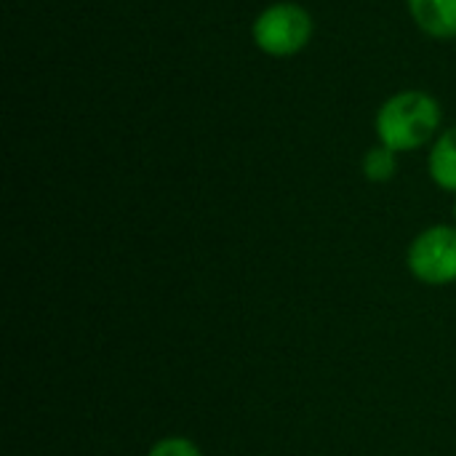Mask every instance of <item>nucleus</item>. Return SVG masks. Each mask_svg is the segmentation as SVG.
<instances>
[{
    "label": "nucleus",
    "instance_id": "nucleus-1",
    "mask_svg": "<svg viewBox=\"0 0 456 456\" xmlns=\"http://www.w3.org/2000/svg\"><path fill=\"white\" fill-rule=\"evenodd\" d=\"M377 139L395 152L425 147L441 128V104L428 91H401L377 112Z\"/></svg>",
    "mask_w": 456,
    "mask_h": 456
},
{
    "label": "nucleus",
    "instance_id": "nucleus-2",
    "mask_svg": "<svg viewBox=\"0 0 456 456\" xmlns=\"http://www.w3.org/2000/svg\"><path fill=\"white\" fill-rule=\"evenodd\" d=\"M313 16L299 3L267 5L251 27V37L259 51L270 56H294L313 37Z\"/></svg>",
    "mask_w": 456,
    "mask_h": 456
},
{
    "label": "nucleus",
    "instance_id": "nucleus-3",
    "mask_svg": "<svg viewBox=\"0 0 456 456\" xmlns=\"http://www.w3.org/2000/svg\"><path fill=\"white\" fill-rule=\"evenodd\" d=\"M406 267L425 286L456 283V227L433 224L422 230L406 251Z\"/></svg>",
    "mask_w": 456,
    "mask_h": 456
},
{
    "label": "nucleus",
    "instance_id": "nucleus-4",
    "mask_svg": "<svg viewBox=\"0 0 456 456\" xmlns=\"http://www.w3.org/2000/svg\"><path fill=\"white\" fill-rule=\"evenodd\" d=\"M414 21L436 40L456 37V0H406Z\"/></svg>",
    "mask_w": 456,
    "mask_h": 456
},
{
    "label": "nucleus",
    "instance_id": "nucleus-5",
    "mask_svg": "<svg viewBox=\"0 0 456 456\" xmlns=\"http://www.w3.org/2000/svg\"><path fill=\"white\" fill-rule=\"evenodd\" d=\"M428 171H430V179L441 190L456 195V126L446 128L436 139L430 158H428Z\"/></svg>",
    "mask_w": 456,
    "mask_h": 456
},
{
    "label": "nucleus",
    "instance_id": "nucleus-6",
    "mask_svg": "<svg viewBox=\"0 0 456 456\" xmlns=\"http://www.w3.org/2000/svg\"><path fill=\"white\" fill-rule=\"evenodd\" d=\"M361 171H363V176H366L369 182L385 184V182H390V179L395 176V171H398V152L390 150V147H385V144H377V147H371V150L363 155Z\"/></svg>",
    "mask_w": 456,
    "mask_h": 456
},
{
    "label": "nucleus",
    "instance_id": "nucleus-7",
    "mask_svg": "<svg viewBox=\"0 0 456 456\" xmlns=\"http://www.w3.org/2000/svg\"><path fill=\"white\" fill-rule=\"evenodd\" d=\"M147 456H203V452L184 436H166L150 449Z\"/></svg>",
    "mask_w": 456,
    "mask_h": 456
},
{
    "label": "nucleus",
    "instance_id": "nucleus-8",
    "mask_svg": "<svg viewBox=\"0 0 456 456\" xmlns=\"http://www.w3.org/2000/svg\"><path fill=\"white\" fill-rule=\"evenodd\" d=\"M454 219H456V203H454Z\"/></svg>",
    "mask_w": 456,
    "mask_h": 456
}]
</instances>
